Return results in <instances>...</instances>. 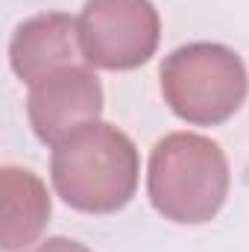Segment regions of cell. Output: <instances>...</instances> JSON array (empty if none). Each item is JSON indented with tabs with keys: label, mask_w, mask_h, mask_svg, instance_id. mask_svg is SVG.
Segmentation results:
<instances>
[{
	"label": "cell",
	"mask_w": 249,
	"mask_h": 252,
	"mask_svg": "<svg viewBox=\"0 0 249 252\" xmlns=\"http://www.w3.org/2000/svg\"><path fill=\"white\" fill-rule=\"evenodd\" d=\"M27 252H91V250L85 244L73 241V238L56 235V238H47V241H41L38 247H32V250H27Z\"/></svg>",
	"instance_id": "obj_8"
},
{
	"label": "cell",
	"mask_w": 249,
	"mask_h": 252,
	"mask_svg": "<svg viewBox=\"0 0 249 252\" xmlns=\"http://www.w3.org/2000/svg\"><path fill=\"white\" fill-rule=\"evenodd\" d=\"M0 202H3V232H0V250L21 252L32 247L41 232L50 223V193L47 185L30 170L3 164L0 167Z\"/></svg>",
	"instance_id": "obj_7"
},
{
	"label": "cell",
	"mask_w": 249,
	"mask_h": 252,
	"mask_svg": "<svg viewBox=\"0 0 249 252\" xmlns=\"http://www.w3.org/2000/svg\"><path fill=\"white\" fill-rule=\"evenodd\" d=\"M76 27L85 62L100 70H135L156 56L161 41L153 0H85Z\"/></svg>",
	"instance_id": "obj_4"
},
{
	"label": "cell",
	"mask_w": 249,
	"mask_h": 252,
	"mask_svg": "<svg viewBox=\"0 0 249 252\" xmlns=\"http://www.w3.org/2000/svg\"><path fill=\"white\" fill-rule=\"evenodd\" d=\"M73 64L88 62L79 47L76 18H70L67 12L32 15L18 24L9 38V67L30 88Z\"/></svg>",
	"instance_id": "obj_6"
},
{
	"label": "cell",
	"mask_w": 249,
	"mask_h": 252,
	"mask_svg": "<svg viewBox=\"0 0 249 252\" xmlns=\"http://www.w3.org/2000/svg\"><path fill=\"white\" fill-rule=\"evenodd\" d=\"M141 156L124 129L91 121L50 156V182L64 205L82 214H115L138 190Z\"/></svg>",
	"instance_id": "obj_1"
},
{
	"label": "cell",
	"mask_w": 249,
	"mask_h": 252,
	"mask_svg": "<svg viewBox=\"0 0 249 252\" xmlns=\"http://www.w3.org/2000/svg\"><path fill=\"white\" fill-rule=\"evenodd\" d=\"M161 97L190 126L232 121L249 97V70L238 50L220 41H190L164 56L158 67Z\"/></svg>",
	"instance_id": "obj_3"
},
{
	"label": "cell",
	"mask_w": 249,
	"mask_h": 252,
	"mask_svg": "<svg viewBox=\"0 0 249 252\" xmlns=\"http://www.w3.org/2000/svg\"><path fill=\"white\" fill-rule=\"evenodd\" d=\"M232 188L223 147L196 132H170L156 141L147 161L153 208L179 226H202L220 214Z\"/></svg>",
	"instance_id": "obj_2"
},
{
	"label": "cell",
	"mask_w": 249,
	"mask_h": 252,
	"mask_svg": "<svg viewBox=\"0 0 249 252\" xmlns=\"http://www.w3.org/2000/svg\"><path fill=\"white\" fill-rule=\"evenodd\" d=\"M103 115V85L91 64H73L41 79L27 94V118L41 144L59 147L67 135Z\"/></svg>",
	"instance_id": "obj_5"
}]
</instances>
